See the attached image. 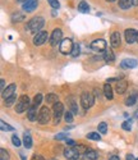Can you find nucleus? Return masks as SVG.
<instances>
[{
    "mask_svg": "<svg viewBox=\"0 0 138 160\" xmlns=\"http://www.w3.org/2000/svg\"><path fill=\"white\" fill-rule=\"evenodd\" d=\"M44 24H45V21L42 17H35L27 23L26 30H28L30 32H37L44 27Z\"/></svg>",
    "mask_w": 138,
    "mask_h": 160,
    "instance_id": "nucleus-1",
    "label": "nucleus"
},
{
    "mask_svg": "<svg viewBox=\"0 0 138 160\" xmlns=\"http://www.w3.org/2000/svg\"><path fill=\"white\" fill-rule=\"evenodd\" d=\"M81 104L86 110L90 109L95 104V96L91 94V92H83V94L81 95Z\"/></svg>",
    "mask_w": 138,
    "mask_h": 160,
    "instance_id": "nucleus-2",
    "label": "nucleus"
},
{
    "mask_svg": "<svg viewBox=\"0 0 138 160\" xmlns=\"http://www.w3.org/2000/svg\"><path fill=\"white\" fill-rule=\"evenodd\" d=\"M30 104L31 102H30V98L28 96H26V95L21 96L18 99V102H17V106H16V112L17 113H23L24 110H28Z\"/></svg>",
    "mask_w": 138,
    "mask_h": 160,
    "instance_id": "nucleus-3",
    "label": "nucleus"
},
{
    "mask_svg": "<svg viewBox=\"0 0 138 160\" xmlns=\"http://www.w3.org/2000/svg\"><path fill=\"white\" fill-rule=\"evenodd\" d=\"M50 121V110L47 106H42L38 112V117H37V122L40 124H46Z\"/></svg>",
    "mask_w": 138,
    "mask_h": 160,
    "instance_id": "nucleus-4",
    "label": "nucleus"
},
{
    "mask_svg": "<svg viewBox=\"0 0 138 160\" xmlns=\"http://www.w3.org/2000/svg\"><path fill=\"white\" fill-rule=\"evenodd\" d=\"M52 112H54V123H59L60 119H62V115L64 114V106L62 102H55L54 104V108H52Z\"/></svg>",
    "mask_w": 138,
    "mask_h": 160,
    "instance_id": "nucleus-5",
    "label": "nucleus"
},
{
    "mask_svg": "<svg viewBox=\"0 0 138 160\" xmlns=\"http://www.w3.org/2000/svg\"><path fill=\"white\" fill-rule=\"evenodd\" d=\"M73 41L71 38H65V40H62L60 42V52L62 54H71L72 50H73Z\"/></svg>",
    "mask_w": 138,
    "mask_h": 160,
    "instance_id": "nucleus-6",
    "label": "nucleus"
},
{
    "mask_svg": "<svg viewBox=\"0 0 138 160\" xmlns=\"http://www.w3.org/2000/svg\"><path fill=\"white\" fill-rule=\"evenodd\" d=\"M79 154L81 151L78 150V148H76V146H71V148H68L64 150V156L68 159V160H77L79 159Z\"/></svg>",
    "mask_w": 138,
    "mask_h": 160,
    "instance_id": "nucleus-7",
    "label": "nucleus"
},
{
    "mask_svg": "<svg viewBox=\"0 0 138 160\" xmlns=\"http://www.w3.org/2000/svg\"><path fill=\"white\" fill-rule=\"evenodd\" d=\"M47 41V32L46 31H38L36 33V36L33 37V44L36 46H40V45H42Z\"/></svg>",
    "mask_w": 138,
    "mask_h": 160,
    "instance_id": "nucleus-8",
    "label": "nucleus"
},
{
    "mask_svg": "<svg viewBox=\"0 0 138 160\" xmlns=\"http://www.w3.org/2000/svg\"><path fill=\"white\" fill-rule=\"evenodd\" d=\"M91 49L95 51H105L106 50V41L104 38H97L92 41L91 44Z\"/></svg>",
    "mask_w": 138,
    "mask_h": 160,
    "instance_id": "nucleus-9",
    "label": "nucleus"
},
{
    "mask_svg": "<svg viewBox=\"0 0 138 160\" xmlns=\"http://www.w3.org/2000/svg\"><path fill=\"white\" fill-rule=\"evenodd\" d=\"M62 36H63V32H62L60 28L54 30V31H52V35H51V37H50V44H51L52 46H55V45H58L59 42H62Z\"/></svg>",
    "mask_w": 138,
    "mask_h": 160,
    "instance_id": "nucleus-10",
    "label": "nucleus"
},
{
    "mask_svg": "<svg viewBox=\"0 0 138 160\" xmlns=\"http://www.w3.org/2000/svg\"><path fill=\"white\" fill-rule=\"evenodd\" d=\"M137 35H138V32H137L136 30L128 28V30L126 31V40H127V42H128V44L136 42V41H137Z\"/></svg>",
    "mask_w": 138,
    "mask_h": 160,
    "instance_id": "nucleus-11",
    "label": "nucleus"
},
{
    "mask_svg": "<svg viewBox=\"0 0 138 160\" xmlns=\"http://www.w3.org/2000/svg\"><path fill=\"white\" fill-rule=\"evenodd\" d=\"M37 5H38L37 0H27V2L23 3L22 8H23V10H26V12H33V10L37 8Z\"/></svg>",
    "mask_w": 138,
    "mask_h": 160,
    "instance_id": "nucleus-12",
    "label": "nucleus"
},
{
    "mask_svg": "<svg viewBox=\"0 0 138 160\" xmlns=\"http://www.w3.org/2000/svg\"><path fill=\"white\" fill-rule=\"evenodd\" d=\"M27 117H28V119L31 122H33V121H36V119H37L38 114H37V106L36 105L32 104L28 108V110H27Z\"/></svg>",
    "mask_w": 138,
    "mask_h": 160,
    "instance_id": "nucleus-13",
    "label": "nucleus"
},
{
    "mask_svg": "<svg viewBox=\"0 0 138 160\" xmlns=\"http://www.w3.org/2000/svg\"><path fill=\"white\" fill-rule=\"evenodd\" d=\"M110 44H111L113 48H119L120 46V35H119V32L111 33V37H110Z\"/></svg>",
    "mask_w": 138,
    "mask_h": 160,
    "instance_id": "nucleus-14",
    "label": "nucleus"
},
{
    "mask_svg": "<svg viewBox=\"0 0 138 160\" xmlns=\"http://www.w3.org/2000/svg\"><path fill=\"white\" fill-rule=\"evenodd\" d=\"M96 159H97V154H96L95 150H92V149L85 150V152H83V160H96Z\"/></svg>",
    "mask_w": 138,
    "mask_h": 160,
    "instance_id": "nucleus-15",
    "label": "nucleus"
},
{
    "mask_svg": "<svg viewBox=\"0 0 138 160\" xmlns=\"http://www.w3.org/2000/svg\"><path fill=\"white\" fill-rule=\"evenodd\" d=\"M137 60L136 59H124L121 62V67L123 68H136L137 67Z\"/></svg>",
    "mask_w": 138,
    "mask_h": 160,
    "instance_id": "nucleus-16",
    "label": "nucleus"
},
{
    "mask_svg": "<svg viewBox=\"0 0 138 160\" xmlns=\"http://www.w3.org/2000/svg\"><path fill=\"white\" fill-rule=\"evenodd\" d=\"M14 92H16V85L14 83H12V85H9L4 91H3V98L4 99H7V98H9V96H12L13 94H14Z\"/></svg>",
    "mask_w": 138,
    "mask_h": 160,
    "instance_id": "nucleus-17",
    "label": "nucleus"
},
{
    "mask_svg": "<svg viewBox=\"0 0 138 160\" xmlns=\"http://www.w3.org/2000/svg\"><path fill=\"white\" fill-rule=\"evenodd\" d=\"M127 87H128V83L126 81H118L115 90H116L118 94H124V92L127 91Z\"/></svg>",
    "mask_w": 138,
    "mask_h": 160,
    "instance_id": "nucleus-18",
    "label": "nucleus"
},
{
    "mask_svg": "<svg viewBox=\"0 0 138 160\" xmlns=\"http://www.w3.org/2000/svg\"><path fill=\"white\" fill-rule=\"evenodd\" d=\"M138 100V94L137 92H133L132 95H129L127 99H126V105L127 106H133Z\"/></svg>",
    "mask_w": 138,
    "mask_h": 160,
    "instance_id": "nucleus-19",
    "label": "nucleus"
},
{
    "mask_svg": "<svg viewBox=\"0 0 138 160\" xmlns=\"http://www.w3.org/2000/svg\"><path fill=\"white\" fill-rule=\"evenodd\" d=\"M104 95L106 96V99H109V100H111L113 99V88H111V86H110V83L107 82V83H105V86H104Z\"/></svg>",
    "mask_w": 138,
    "mask_h": 160,
    "instance_id": "nucleus-20",
    "label": "nucleus"
},
{
    "mask_svg": "<svg viewBox=\"0 0 138 160\" xmlns=\"http://www.w3.org/2000/svg\"><path fill=\"white\" fill-rule=\"evenodd\" d=\"M104 59H105V62H107V63L114 62V60H115V55H114V52H113V50H111V49H106V50H105Z\"/></svg>",
    "mask_w": 138,
    "mask_h": 160,
    "instance_id": "nucleus-21",
    "label": "nucleus"
},
{
    "mask_svg": "<svg viewBox=\"0 0 138 160\" xmlns=\"http://www.w3.org/2000/svg\"><path fill=\"white\" fill-rule=\"evenodd\" d=\"M23 143H24V148L26 149H31L32 148V138H31L28 132H26L24 135H23Z\"/></svg>",
    "mask_w": 138,
    "mask_h": 160,
    "instance_id": "nucleus-22",
    "label": "nucleus"
},
{
    "mask_svg": "<svg viewBox=\"0 0 138 160\" xmlns=\"http://www.w3.org/2000/svg\"><path fill=\"white\" fill-rule=\"evenodd\" d=\"M133 5V0H119V7L121 9H129Z\"/></svg>",
    "mask_w": 138,
    "mask_h": 160,
    "instance_id": "nucleus-23",
    "label": "nucleus"
},
{
    "mask_svg": "<svg viewBox=\"0 0 138 160\" xmlns=\"http://www.w3.org/2000/svg\"><path fill=\"white\" fill-rule=\"evenodd\" d=\"M78 10L81 13H88L90 12V5L86 3V2H81L78 4Z\"/></svg>",
    "mask_w": 138,
    "mask_h": 160,
    "instance_id": "nucleus-24",
    "label": "nucleus"
},
{
    "mask_svg": "<svg viewBox=\"0 0 138 160\" xmlns=\"http://www.w3.org/2000/svg\"><path fill=\"white\" fill-rule=\"evenodd\" d=\"M24 19V16L22 14V13H19V12H16V13H13L12 14V21L13 22H22Z\"/></svg>",
    "mask_w": 138,
    "mask_h": 160,
    "instance_id": "nucleus-25",
    "label": "nucleus"
},
{
    "mask_svg": "<svg viewBox=\"0 0 138 160\" xmlns=\"http://www.w3.org/2000/svg\"><path fill=\"white\" fill-rule=\"evenodd\" d=\"M46 102L47 104H55V102H58V96L55 95V94L46 95Z\"/></svg>",
    "mask_w": 138,
    "mask_h": 160,
    "instance_id": "nucleus-26",
    "label": "nucleus"
},
{
    "mask_svg": "<svg viewBox=\"0 0 138 160\" xmlns=\"http://www.w3.org/2000/svg\"><path fill=\"white\" fill-rule=\"evenodd\" d=\"M79 54H81V48H79V45H78V44H74L73 50H72V52H71V55H72L73 58H77Z\"/></svg>",
    "mask_w": 138,
    "mask_h": 160,
    "instance_id": "nucleus-27",
    "label": "nucleus"
},
{
    "mask_svg": "<svg viewBox=\"0 0 138 160\" xmlns=\"http://www.w3.org/2000/svg\"><path fill=\"white\" fill-rule=\"evenodd\" d=\"M16 100H17V96H16V94H13L12 96L5 99V106H12L13 102H16Z\"/></svg>",
    "mask_w": 138,
    "mask_h": 160,
    "instance_id": "nucleus-28",
    "label": "nucleus"
},
{
    "mask_svg": "<svg viewBox=\"0 0 138 160\" xmlns=\"http://www.w3.org/2000/svg\"><path fill=\"white\" fill-rule=\"evenodd\" d=\"M86 137H87L88 140H95V141H100V140H101V136L99 135V133H96V132H91V133H88Z\"/></svg>",
    "mask_w": 138,
    "mask_h": 160,
    "instance_id": "nucleus-29",
    "label": "nucleus"
},
{
    "mask_svg": "<svg viewBox=\"0 0 138 160\" xmlns=\"http://www.w3.org/2000/svg\"><path fill=\"white\" fill-rule=\"evenodd\" d=\"M64 119H65V122L69 124V123H73V113L72 112H67L64 113Z\"/></svg>",
    "mask_w": 138,
    "mask_h": 160,
    "instance_id": "nucleus-30",
    "label": "nucleus"
},
{
    "mask_svg": "<svg viewBox=\"0 0 138 160\" xmlns=\"http://www.w3.org/2000/svg\"><path fill=\"white\" fill-rule=\"evenodd\" d=\"M0 128H2V131H13V129H14V128H13L12 126H9V124H7L4 121H2V122H0Z\"/></svg>",
    "mask_w": 138,
    "mask_h": 160,
    "instance_id": "nucleus-31",
    "label": "nucleus"
},
{
    "mask_svg": "<svg viewBox=\"0 0 138 160\" xmlns=\"http://www.w3.org/2000/svg\"><path fill=\"white\" fill-rule=\"evenodd\" d=\"M0 160H9V154L5 149L0 150Z\"/></svg>",
    "mask_w": 138,
    "mask_h": 160,
    "instance_id": "nucleus-32",
    "label": "nucleus"
},
{
    "mask_svg": "<svg viewBox=\"0 0 138 160\" xmlns=\"http://www.w3.org/2000/svg\"><path fill=\"white\" fill-rule=\"evenodd\" d=\"M99 132L102 133V135H105V133L107 132V124L105 122H102V123L99 124Z\"/></svg>",
    "mask_w": 138,
    "mask_h": 160,
    "instance_id": "nucleus-33",
    "label": "nucleus"
},
{
    "mask_svg": "<svg viewBox=\"0 0 138 160\" xmlns=\"http://www.w3.org/2000/svg\"><path fill=\"white\" fill-rule=\"evenodd\" d=\"M41 101H42V95L41 94H37L36 96H35V99H33V105H36V106H38L40 104H41Z\"/></svg>",
    "mask_w": 138,
    "mask_h": 160,
    "instance_id": "nucleus-34",
    "label": "nucleus"
},
{
    "mask_svg": "<svg viewBox=\"0 0 138 160\" xmlns=\"http://www.w3.org/2000/svg\"><path fill=\"white\" fill-rule=\"evenodd\" d=\"M49 2V4L54 8V9H59L60 8V3L58 2V0H47Z\"/></svg>",
    "mask_w": 138,
    "mask_h": 160,
    "instance_id": "nucleus-35",
    "label": "nucleus"
},
{
    "mask_svg": "<svg viewBox=\"0 0 138 160\" xmlns=\"http://www.w3.org/2000/svg\"><path fill=\"white\" fill-rule=\"evenodd\" d=\"M71 109H72V113L73 114H78V108H77L76 101L73 99H71Z\"/></svg>",
    "mask_w": 138,
    "mask_h": 160,
    "instance_id": "nucleus-36",
    "label": "nucleus"
},
{
    "mask_svg": "<svg viewBox=\"0 0 138 160\" xmlns=\"http://www.w3.org/2000/svg\"><path fill=\"white\" fill-rule=\"evenodd\" d=\"M131 123H132L131 121H126V122H123V124H121L123 129H126V131H131V129H132V124H131Z\"/></svg>",
    "mask_w": 138,
    "mask_h": 160,
    "instance_id": "nucleus-37",
    "label": "nucleus"
},
{
    "mask_svg": "<svg viewBox=\"0 0 138 160\" xmlns=\"http://www.w3.org/2000/svg\"><path fill=\"white\" fill-rule=\"evenodd\" d=\"M12 142H13V145H14V146H17V148H18V146H21V141H19V138L16 135L12 136Z\"/></svg>",
    "mask_w": 138,
    "mask_h": 160,
    "instance_id": "nucleus-38",
    "label": "nucleus"
},
{
    "mask_svg": "<svg viewBox=\"0 0 138 160\" xmlns=\"http://www.w3.org/2000/svg\"><path fill=\"white\" fill-rule=\"evenodd\" d=\"M55 140H67V133H59L55 136Z\"/></svg>",
    "mask_w": 138,
    "mask_h": 160,
    "instance_id": "nucleus-39",
    "label": "nucleus"
},
{
    "mask_svg": "<svg viewBox=\"0 0 138 160\" xmlns=\"http://www.w3.org/2000/svg\"><path fill=\"white\" fill-rule=\"evenodd\" d=\"M31 160H45L44 159V156L42 155H40V154H35L33 156H32V159Z\"/></svg>",
    "mask_w": 138,
    "mask_h": 160,
    "instance_id": "nucleus-40",
    "label": "nucleus"
},
{
    "mask_svg": "<svg viewBox=\"0 0 138 160\" xmlns=\"http://www.w3.org/2000/svg\"><path fill=\"white\" fill-rule=\"evenodd\" d=\"M67 143H68V146H72V148H73V146H76V142L73 140H68L67 138Z\"/></svg>",
    "mask_w": 138,
    "mask_h": 160,
    "instance_id": "nucleus-41",
    "label": "nucleus"
},
{
    "mask_svg": "<svg viewBox=\"0 0 138 160\" xmlns=\"http://www.w3.org/2000/svg\"><path fill=\"white\" fill-rule=\"evenodd\" d=\"M0 86H2V92L5 90V81L4 79H2V81H0Z\"/></svg>",
    "mask_w": 138,
    "mask_h": 160,
    "instance_id": "nucleus-42",
    "label": "nucleus"
},
{
    "mask_svg": "<svg viewBox=\"0 0 138 160\" xmlns=\"http://www.w3.org/2000/svg\"><path fill=\"white\" fill-rule=\"evenodd\" d=\"M126 159H127V160H134V156H133V155H132V154H128V155H127V158H126Z\"/></svg>",
    "mask_w": 138,
    "mask_h": 160,
    "instance_id": "nucleus-43",
    "label": "nucleus"
},
{
    "mask_svg": "<svg viewBox=\"0 0 138 160\" xmlns=\"http://www.w3.org/2000/svg\"><path fill=\"white\" fill-rule=\"evenodd\" d=\"M109 160H120V159H119V156H116V155H113V156L110 158Z\"/></svg>",
    "mask_w": 138,
    "mask_h": 160,
    "instance_id": "nucleus-44",
    "label": "nucleus"
},
{
    "mask_svg": "<svg viewBox=\"0 0 138 160\" xmlns=\"http://www.w3.org/2000/svg\"><path fill=\"white\" fill-rule=\"evenodd\" d=\"M133 5H136V7H138V0H133Z\"/></svg>",
    "mask_w": 138,
    "mask_h": 160,
    "instance_id": "nucleus-45",
    "label": "nucleus"
},
{
    "mask_svg": "<svg viewBox=\"0 0 138 160\" xmlns=\"http://www.w3.org/2000/svg\"><path fill=\"white\" fill-rule=\"evenodd\" d=\"M18 3H24V2H27V0H17Z\"/></svg>",
    "mask_w": 138,
    "mask_h": 160,
    "instance_id": "nucleus-46",
    "label": "nucleus"
},
{
    "mask_svg": "<svg viewBox=\"0 0 138 160\" xmlns=\"http://www.w3.org/2000/svg\"><path fill=\"white\" fill-rule=\"evenodd\" d=\"M136 118H138V110L136 112Z\"/></svg>",
    "mask_w": 138,
    "mask_h": 160,
    "instance_id": "nucleus-47",
    "label": "nucleus"
},
{
    "mask_svg": "<svg viewBox=\"0 0 138 160\" xmlns=\"http://www.w3.org/2000/svg\"><path fill=\"white\" fill-rule=\"evenodd\" d=\"M106 2H110V3H111V2H115V0H106Z\"/></svg>",
    "mask_w": 138,
    "mask_h": 160,
    "instance_id": "nucleus-48",
    "label": "nucleus"
},
{
    "mask_svg": "<svg viewBox=\"0 0 138 160\" xmlns=\"http://www.w3.org/2000/svg\"><path fill=\"white\" fill-rule=\"evenodd\" d=\"M137 42H138V35H137Z\"/></svg>",
    "mask_w": 138,
    "mask_h": 160,
    "instance_id": "nucleus-49",
    "label": "nucleus"
},
{
    "mask_svg": "<svg viewBox=\"0 0 138 160\" xmlns=\"http://www.w3.org/2000/svg\"><path fill=\"white\" fill-rule=\"evenodd\" d=\"M50 160H57V159H50Z\"/></svg>",
    "mask_w": 138,
    "mask_h": 160,
    "instance_id": "nucleus-50",
    "label": "nucleus"
},
{
    "mask_svg": "<svg viewBox=\"0 0 138 160\" xmlns=\"http://www.w3.org/2000/svg\"><path fill=\"white\" fill-rule=\"evenodd\" d=\"M136 160H138V159H136Z\"/></svg>",
    "mask_w": 138,
    "mask_h": 160,
    "instance_id": "nucleus-51",
    "label": "nucleus"
},
{
    "mask_svg": "<svg viewBox=\"0 0 138 160\" xmlns=\"http://www.w3.org/2000/svg\"><path fill=\"white\" fill-rule=\"evenodd\" d=\"M77 160H79V159H77Z\"/></svg>",
    "mask_w": 138,
    "mask_h": 160,
    "instance_id": "nucleus-52",
    "label": "nucleus"
}]
</instances>
